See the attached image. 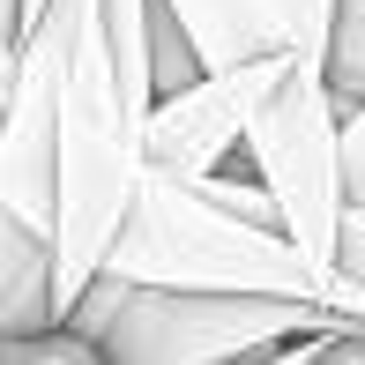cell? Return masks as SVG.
Wrapping results in <instances>:
<instances>
[{
    "instance_id": "cell-14",
    "label": "cell",
    "mask_w": 365,
    "mask_h": 365,
    "mask_svg": "<svg viewBox=\"0 0 365 365\" xmlns=\"http://www.w3.org/2000/svg\"><path fill=\"white\" fill-rule=\"evenodd\" d=\"M321 343H336V336H306V343H284L276 358H261V365H313L321 358Z\"/></svg>"
},
{
    "instance_id": "cell-1",
    "label": "cell",
    "mask_w": 365,
    "mask_h": 365,
    "mask_svg": "<svg viewBox=\"0 0 365 365\" xmlns=\"http://www.w3.org/2000/svg\"><path fill=\"white\" fill-rule=\"evenodd\" d=\"M105 276H120V284H135V291H217V298L313 306V313H336L343 328L365 336V291L351 276L321 284V276L291 254L284 231L231 217L194 179H172V172H142L135 209H127L120 239H112V254H105Z\"/></svg>"
},
{
    "instance_id": "cell-6",
    "label": "cell",
    "mask_w": 365,
    "mask_h": 365,
    "mask_svg": "<svg viewBox=\"0 0 365 365\" xmlns=\"http://www.w3.org/2000/svg\"><path fill=\"white\" fill-rule=\"evenodd\" d=\"M157 8L179 23V38H187V53H194L202 75H224V68H246V60L291 53L276 0H157Z\"/></svg>"
},
{
    "instance_id": "cell-3",
    "label": "cell",
    "mask_w": 365,
    "mask_h": 365,
    "mask_svg": "<svg viewBox=\"0 0 365 365\" xmlns=\"http://www.w3.org/2000/svg\"><path fill=\"white\" fill-rule=\"evenodd\" d=\"M68 336H82L105 365H261L306 336H358L336 313L276 306V298H217V291H135L97 276L75 298Z\"/></svg>"
},
{
    "instance_id": "cell-10",
    "label": "cell",
    "mask_w": 365,
    "mask_h": 365,
    "mask_svg": "<svg viewBox=\"0 0 365 365\" xmlns=\"http://www.w3.org/2000/svg\"><path fill=\"white\" fill-rule=\"evenodd\" d=\"M194 187L209 194L217 209H231V217H246V224H269V231H284L276 224V202L261 194V179H224V172H209V179H194Z\"/></svg>"
},
{
    "instance_id": "cell-9",
    "label": "cell",
    "mask_w": 365,
    "mask_h": 365,
    "mask_svg": "<svg viewBox=\"0 0 365 365\" xmlns=\"http://www.w3.org/2000/svg\"><path fill=\"white\" fill-rule=\"evenodd\" d=\"M0 365H105L82 336L68 328H45V336H8L0 343Z\"/></svg>"
},
{
    "instance_id": "cell-5",
    "label": "cell",
    "mask_w": 365,
    "mask_h": 365,
    "mask_svg": "<svg viewBox=\"0 0 365 365\" xmlns=\"http://www.w3.org/2000/svg\"><path fill=\"white\" fill-rule=\"evenodd\" d=\"M298 53H276V60H246V68H224V75H194L187 90L157 97L142 120V157L149 172H172V179H209L231 149L246 142L261 97L284 82Z\"/></svg>"
},
{
    "instance_id": "cell-2",
    "label": "cell",
    "mask_w": 365,
    "mask_h": 365,
    "mask_svg": "<svg viewBox=\"0 0 365 365\" xmlns=\"http://www.w3.org/2000/svg\"><path fill=\"white\" fill-rule=\"evenodd\" d=\"M142 120H149V105L120 82L105 15L90 0L82 30H75V53H68L60 149H53V321L60 328H68L75 298L105 276V254L120 239L127 209H135V187L149 172Z\"/></svg>"
},
{
    "instance_id": "cell-12",
    "label": "cell",
    "mask_w": 365,
    "mask_h": 365,
    "mask_svg": "<svg viewBox=\"0 0 365 365\" xmlns=\"http://www.w3.org/2000/svg\"><path fill=\"white\" fill-rule=\"evenodd\" d=\"M343 209H365V105L343 112Z\"/></svg>"
},
{
    "instance_id": "cell-13",
    "label": "cell",
    "mask_w": 365,
    "mask_h": 365,
    "mask_svg": "<svg viewBox=\"0 0 365 365\" xmlns=\"http://www.w3.org/2000/svg\"><path fill=\"white\" fill-rule=\"evenodd\" d=\"M336 269L365 291V209H343V239H336Z\"/></svg>"
},
{
    "instance_id": "cell-8",
    "label": "cell",
    "mask_w": 365,
    "mask_h": 365,
    "mask_svg": "<svg viewBox=\"0 0 365 365\" xmlns=\"http://www.w3.org/2000/svg\"><path fill=\"white\" fill-rule=\"evenodd\" d=\"M336 112L365 105V0H328V53H321Z\"/></svg>"
},
{
    "instance_id": "cell-4",
    "label": "cell",
    "mask_w": 365,
    "mask_h": 365,
    "mask_svg": "<svg viewBox=\"0 0 365 365\" xmlns=\"http://www.w3.org/2000/svg\"><path fill=\"white\" fill-rule=\"evenodd\" d=\"M246 157H254L261 194L276 202L291 254L306 261L321 284H336V239H343V112L328 97L321 60H291L284 82L261 97L254 127H246Z\"/></svg>"
},
{
    "instance_id": "cell-11",
    "label": "cell",
    "mask_w": 365,
    "mask_h": 365,
    "mask_svg": "<svg viewBox=\"0 0 365 365\" xmlns=\"http://www.w3.org/2000/svg\"><path fill=\"white\" fill-rule=\"evenodd\" d=\"M276 15H284V38H291L298 60L328 53V0H276Z\"/></svg>"
},
{
    "instance_id": "cell-7",
    "label": "cell",
    "mask_w": 365,
    "mask_h": 365,
    "mask_svg": "<svg viewBox=\"0 0 365 365\" xmlns=\"http://www.w3.org/2000/svg\"><path fill=\"white\" fill-rule=\"evenodd\" d=\"M45 328H60L53 321V231L0 209V343L45 336Z\"/></svg>"
},
{
    "instance_id": "cell-15",
    "label": "cell",
    "mask_w": 365,
    "mask_h": 365,
    "mask_svg": "<svg viewBox=\"0 0 365 365\" xmlns=\"http://www.w3.org/2000/svg\"><path fill=\"white\" fill-rule=\"evenodd\" d=\"M45 8H53V0H23V30H30V23H38V15H45Z\"/></svg>"
}]
</instances>
